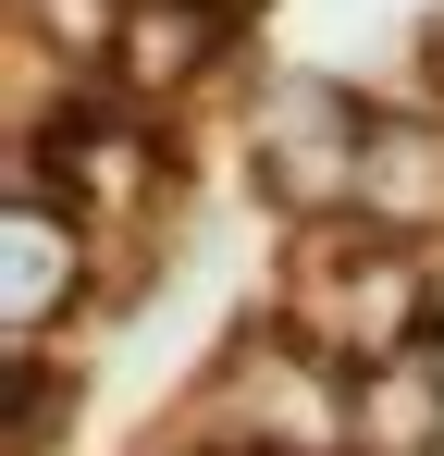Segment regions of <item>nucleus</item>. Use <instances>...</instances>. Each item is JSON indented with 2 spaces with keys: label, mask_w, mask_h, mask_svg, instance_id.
<instances>
[{
  "label": "nucleus",
  "mask_w": 444,
  "mask_h": 456,
  "mask_svg": "<svg viewBox=\"0 0 444 456\" xmlns=\"http://www.w3.org/2000/svg\"><path fill=\"white\" fill-rule=\"evenodd\" d=\"M358 456H444V358L358 370Z\"/></svg>",
  "instance_id": "nucleus-4"
},
{
  "label": "nucleus",
  "mask_w": 444,
  "mask_h": 456,
  "mask_svg": "<svg viewBox=\"0 0 444 456\" xmlns=\"http://www.w3.org/2000/svg\"><path fill=\"white\" fill-rule=\"evenodd\" d=\"M222 50V0H136L124 12V50H111V86L124 99H173Z\"/></svg>",
  "instance_id": "nucleus-3"
},
{
  "label": "nucleus",
  "mask_w": 444,
  "mask_h": 456,
  "mask_svg": "<svg viewBox=\"0 0 444 456\" xmlns=\"http://www.w3.org/2000/svg\"><path fill=\"white\" fill-rule=\"evenodd\" d=\"M358 149H370V111L346 99V86L321 75H284L272 86V111H259V149H247V173L284 198V210H358Z\"/></svg>",
  "instance_id": "nucleus-1"
},
{
  "label": "nucleus",
  "mask_w": 444,
  "mask_h": 456,
  "mask_svg": "<svg viewBox=\"0 0 444 456\" xmlns=\"http://www.w3.org/2000/svg\"><path fill=\"white\" fill-rule=\"evenodd\" d=\"M358 223H370V234H420V223H444V124H420V111H370Z\"/></svg>",
  "instance_id": "nucleus-2"
},
{
  "label": "nucleus",
  "mask_w": 444,
  "mask_h": 456,
  "mask_svg": "<svg viewBox=\"0 0 444 456\" xmlns=\"http://www.w3.org/2000/svg\"><path fill=\"white\" fill-rule=\"evenodd\" d=\"M74 272H86V223L74 210H50V198H12V333H37L50 308L74 297Z\"/></svg>",
  "instance_id": "nucleus-5"
},
{
  "label": "nucleus",
  "mask_w": 444,
  "mask_h": 456,
  "mask_svg": "<svg viewBox=\"0 0 444 456\" xmlns=\"http://www.w3.org/2000/svg\"><path fill=\"white\" fill-rule=\"evenodd\" d=\"M74 407V382H50V358L37 346H12V456H37L50 444V419Z\"/></svg>",
  "instance_id": "nucleus-6"
}]
</instances>
